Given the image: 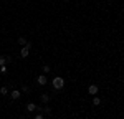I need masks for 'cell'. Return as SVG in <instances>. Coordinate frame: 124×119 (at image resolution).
I'll list each match as a JSON object with an SVG mask.
<instances>
[{
	"label": "cell",
	"mask_w": 124,
	"mask_h": 119,
	"mask_svg": "<svg viewBox=\"0 0 124 119\" xmlns=\"http://www.w3.org/2000/svg\"><path fill=\"white\" fill-rule=\"evenodd\" d=\"M51 84H53V88L56 89V91H60V89H63V86H65V79L61 78V76H56V78H53Z\"/></svg>",
	"instance_id": "6da1fadb"
},
{
	"label": "cell",
	"mask_w": 124,
	"mask_h": 119,
	"mask_svg": "<svg viewBox=\"0 0 124 119\" xmlns=\"http://www.w3.org/2000/svg\"><path fill=\"white\" fill-rule=\"evenodd\" d=\"M10 98L13 99V101H17V99H20V91H18V89H13V91L10 93Z\"/></svg>",
	"instance_id": "7a4b0ae2"
},
{
	"label": "cell",
	"mask_w": 124,
	"mask_h": 119,
	"mask_svg": "<svg viewBox=\"0 0 124 119\" xmlns=\"http://www.w3.org/2000/svg\"><path fill=\"white\" fill-rule=\"evenodd\" d=\"M37 83L41 84V86H45V84H46V76H45V74H40L38 78H37Z\"/></svg>",
	"instance_id": "3957f363"
},
{
	"label": "cell",
	"mask_w": 124,
	"mask_h": 119,
	"mask_svg": "<svg viewBox=\"0 0 124 119\" xmlns=\"http://www.w3.org/2000/svg\"><path fill=\"white\" fill-rule=\"evenodd\" d=\"M28 55H30V48L23 46V48H22V51H20V56H22V58H27Z\"/></svg>",
	"instance_id": "277c9868"
},
{
	"label": "cell",
	"mask_w": 124,
	"mask_h": 119,
	"mask_svg": "<svg viewBox=\"0 0 124 119\" xmlns=\"http://www.w3.org/2000/svg\"><path fill=\"white\" fill-rule=\"evenodd\" d=\"M98 86H96V84H91V86H89V88H88V93H89V94H93V96H94L96 93H98Z\"/></svg>",
	"instance_id": "5b68a950"
},
{
	"label": "cell",
	"mask_w": 124,
	"mask_h": 119,
	"mask_svg": "<svg viewBox=\"0 0 124 119\" xmlns=\"http://www.w3.org/2000/svg\"><path fill=\"white\" fill-rule=\"evenodd\" d=\"M27 111H30V112H31V111H37V106H35L33 103H28V104H27Z\"/></svg>",
	"instance_id": "8992f818"
},
{
	"label": "cell",
	"mask_w": 124,
	"mask_h": 119,
	"mask_svg": "<svg viewBox=\"0 0 124 119\" xmlns=\"http://www.w3.org/2000/svg\"><path fill=\"white\" fill-rule=\"evenodd\" d=\"M0 94H2V96H7V94H8V88H7V86H2V88H0Z\"/></svg>",
	"instance_id": "52a82bcc"
},
{
	"label": "cell",
	"mask_w": 124,
	"mask_h": 119,
	"mask_svg": "<svg viewBox=\"0 0 124 119\" xmlns=\"http://www.w3.org/2000/svg\"><path fill=\"white\" fill-rule=\"evenodd\" d=\"M17 41H18V45H22V46H25V45H27V38H23V37H18Z\"/></svg>",
	"instance_id": "ba28073f"
},
{
	"label": "cell",
	"mask_w": 124,
	"mask_h": 119,
	"mask_svg": "<svg viewBox=\"0 0 124 119\" xmlns=\"http://www.w3.org/2000/svg\"><path fill=\"white\" fill-rule=\"evenodd\" d=\"M40 99H41V103H45V104H46L48 101H50V96H48V94H41Z\"/></svg>",
	"instance_id": "9c48e42d"
},
{
	"label": "cell",
	"mask_w": 124,
	"mask_h": 119,
	"mask_svg": "<svg viewBox=\"0 0 124 119\" xmlns=\"http://www.w3.org/2000/svg\"><path fill=\"white\" fill-rule=\"evenodd\" d=\"M99 104H101V98L94 96V98H93V106H99Z\"/></svg>",
	"instance_id": "30bf717a"
},
{
	"label": "cell",
	"mask_w": 124,
	"mask_h": 119,
	"mask_svg": "<svg viewBox=\"0 0 124 119\" xmlns=\"http://www.w3.org/2000/svg\"><path fill=\"white\" fill-rule=\"evenodd\" d=\"M51 112H53V109L50 108V106H46V108H43V114H48V116H50Z\"/></svg>",
	"instance_id": "8fae6325"
},
{
	"label": "cell",
	"mask_w": 124,
	"mask_h": 119,
	"mask_svg": "<svg viewBox=\"0 0 124 119\" xmlns=\"http://www.w3.org/2000/svg\"><path fill=\"white\" fill-rule=\"evenodd\" d=\"M5 63H8L7 56H0V66H5Z\"/></svg>",
	"instance_id": "7c38bea8"
},
{
	"label": "cell",
	"mask_w": 124,
	"mask_h": 119,
	"mask_svg": "<svg viewBox=\"0 0 124 119\" xmlns=\"http://www.w3.org/2000/svg\"><path fill=\"white\" fill-rule=\"evenodd\" d=\"M41 71H43V73H45V74H46V73H50V71H51V68H50V66H48V65H45V66H43V68H41Z\"/></svg>",
	"instance_id": "4fadbf2b"
},
{
	"label": "cell",
	"mask_w": 124,
	"mask_h": 119,
	"mask_svg": "<svg viewBox=\"0 0 124 119\" xmlns=\"http://www.w3.org/2000/svg\"><path fill=\"white\" fill-rule=\"evenodd\" d=\"M22 91H23V93H28L30 88H28V86H22Z\"/></svg>",
	"instance_id": "5bb4252c"
},
{
	"label": "cell",
	"mask_w": 124,
	"mask_h": 119,
	"mask_svg": "<svg viewBox=\"0 0 124 119\" xmlns=\"http://www.w3.org/2000/svg\"><path fill=\"white\" fill-rule=\"evenodd\" d=\"M35 119H45V118H43V114L40 112V114H37V116H35Z\"/></svg>",
	"instance_id": "9a60e30c"
},
{
	"label": "cell",
	"mask_w": 124,
	"mask_h": 119,
	"mask_svg": "<svg viewBox=\"0 0 124 119\" xmlns=\"http://www.w3.org/2000/svg\"><path fill=\"white\" fill-rule=\"evenodd\" d=\"M20 119H25V118H20Z\"/></svg>",
	"instance_id": "2e32d148"
}]
</instances>
